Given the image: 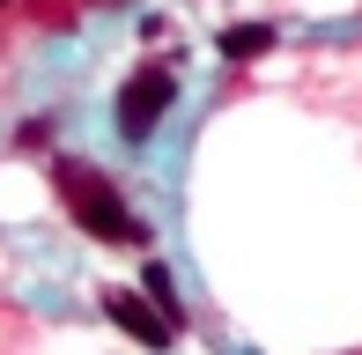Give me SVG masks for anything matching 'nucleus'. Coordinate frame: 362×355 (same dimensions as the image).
I'll return each mask as SVG.
<instances>
[{
	"instance_id": "6e6552de",
	"label": "nucleus",
	"mask_w": 362,
	"mask_h": 355,
	"mask_svg": "<svg viewBox=\"0 0 362 355\" xmlns=\"http://www.w3.org/2000/svg\"><path fill=\"white\" fill-rule=\"evenodd\" d=\"M0 8H8V0H0Z\"/></svg>"
},
{
	"instance_id": "423d86ee",
	"label": "nucleus",
	"mask_w": 362,
	"mask_h": 355,
	"mask_svg": "<svg viewBox=\"0 0 362 355\" xmlns=\"http://www.w3.org/2000/svg\"><path fill=\"white\" fill-rule=\"evenodd\" d=\"M52 134H59V119H23L15 126V149H52Z\"/></svg>"
},
{
	"instance_id": "f257e3e1",
	"label": "nucleus",
	"mask_w": 362,
	"mask_h": 355,
	"mask_svg": "<svg viewBox=\"0 0 362 355\" xmlns=\"http://www.w3.org/2000/svg\"><path fill=\"white\" fill-rule=\"evenodd\" d=\"M52 185H59V200H67L74 230H89L96 245H148V222L119 200V185H111L96 163H74V156H59V163H52Z\"/></svg>"
},
{
	"instance_id": "39448f33",
	"label": "nucleus",
	"mask_w": 362,
	"mask_h": 355,
	"mask_svg": "<svg viewBox=\"0 0 362 355\" xmlns=\"http://www.w3.org/2000/svg\"><path fill=\"white\" fill-rule=\"evenodd\" d=\"M215 52H222V59H237V67H244V59L274 52V30H267V23H229L222 37H215Z\"/></svg>"
},
{
	"instance_id": "7ed1b4c3",
	"label": "nucleus",
	"mask_w": 362,
	"mask_h": 355,
	"mask_svg": "<svg viewBox=\"0 0 362 355\" xmlns=\"http://www.w3.org/2000/svg\"><path fill=\"white\" fill-rule=\"evenodd\" d=\"M104 311H111V326H126L141 348H170V326H163V311H156V303H141V296H126V289H111V296H104Z\"/></svg>"
},
{
	"instance_id": "0eeeda50",
	"label": "nucleus",
	"mask_w": 362,
	"mask_h": 355,
	"mask_svg": "<svg viewBox=\"0 0 362 355\" xmlns=\"http://www.w3.org/2000/svg\"><path fill=\"white\" fill-rule=\"evenodd\" d=\"M81 8H111V0H81Z\"/></svg>"
},
{
	"instance_id": "f03ea898",
	"label": "nucleus",
	"mask_w": 362,
	"mask_h": 355,
	"mask_svg": "<svg viewBox=\"0 0 362 355\" xmlns=\"http://www.w3.org/2000/svg\"><path fill=\"white\" fill-rule=\"evenodd\" d=\"M170 104H177V74L163 67V59L134 67V74H126V89H119V134H126V141H148Z\"/></svg>"
},
{
	"instance_id": "20e7f679",
	"label": "nucleus",
	"mask_w": 362,
	"mask_h": 355,
	"mask_svg": "<svg viewBox=\"0 0 362 355\" xmlns=\"http://www.w3.org/2000/svg\"><path fill=\"white\" fill-rule=\"evenodd\" d=\"M141 296L163 311V326H170V333L185 326V303H177V281H170V267H163V260H148V274H141Z\"/></svg>"
}]
</instances>
